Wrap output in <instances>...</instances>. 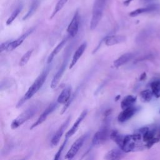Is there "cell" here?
I'll list each match as a JSON object with an SVG mask.
<instances>
[{"instance_id":"cell-30","label":"cell","mask_w":160,"mask_h":160,"mask_svg":"<svg viewBox=\"0 0 160 160\" xmlns=\"http://www.w3.org/2000/svg\"><path fill=\"white\" fill-rule=\"evenodd\" d=\"M11 41L8 40V41H5V42H2V43L1 44V52H2V51H5V50H7L8 47V46H9V43H10Z\"/></svg>"},{"instance_id":"cell-15","label":"cell","mask_w":160,"mask_h":160,"mask_svg":"<svg viewBox=\"0 0 160 160\" xmlns=\"http://www.w3.org/2000/svg\"><path fill=\"white\" fill-rule=\"evenodd\" d=\"M87 47V42H83L76 50L75 52L74 53V55L72 56V59L71 60V64L69 65V69L72 68V67L76 64L79 59L81 57L84 52L85 51Z\"/></svg>"},{"instance_id":"cell-21","label":"cell","mask_w":160,"mask_h":160,"mask_svg":"<svg viewBox=\"0 0 160 160\" xmlns=\"http://www.w3.org/2000/svg\"><path fill=\"white\" fill-rule=\"evenodd\" d=\"M39 3H40V0H32L27 13L22 18L23 21L29 19L35 13V12L36 11L39 5Z\"/></svg>"},{"instance_id":"cell-23","label":"cell","mask_w":160,"mask_h":160,"mask_svg":"<svg viewBox=\"0 0 160 160\" xmlns=\"http://www.w3.org/2000/svg\"><path fill=\"white\" fill-rule=\"evenodd\" d=\"M155 9H156V8L154 6H148V7H146V8H138V9H136L130 12L129 15L131 17H135V16H137L141 14L142 13H144V12H149L151 11H153Z\"/></svg>"},{"instance_id":"cell-20","label":"cell","mask_w":160,"mask_h":160,"mask_svg":"<svg viewBox=\"0 0 160 160\" xmlns=\"http://www.w3.org/2000/svg\"><path fill=\"white\" fill-rule=\"evenodd\" d=\"M22 8H23V3H22V1L19 2L18 4H17L16 7L15 8V9L12 12V13L10 15V16L7 19L6 22L7 25H10L14 21V20L17 18V16L19 15V14L22 11Z\"/></svg>"},{"instance_id":"cell-29","label":"cell","mask_w":160,"mask_h":160,"mask_svg":"<svg viewBox=\"0 0 160 160\" xmlns=\"http://www.w3.org/2000/svg\"><path fill=\"white\" fill-rule=\"evenodd\" d=\"M68 139H66V138H65L64 142H62V144H61V146L59 147V148L58 152H57L56 154H55L54 158V159L58 160V159H59V158H60L61 155L62 154V151H63V150H64V147H65V146H66V143H67V142H68Z\"/></svg>"},{"instance_id":"cell-13","label":"cell","mask_w":160,"mask_h":160,"mask_svg":"<svg viewBox=\"0 0 160 160\" xmlns=\"http://www.w3.org/2000/svg\"><path fill=\"white\" fill-rule=\"evenodd\" d=\"M126 40V36L122 35H110L104 38V42L106 46H111L124 42Z\"/></svg>"},{"instance_id":"cell-26","label":"cell","mask_w":160,"mask_h":160,"mask_svg":"<svg viewBox=\"0 0 160 160\" xmlns=\"http://www.w3.org/2000/svg\"><path fill=\"white\" fill-rule=\"evenodd\" d=\"M151 91L156 98L160 97V80H156L151 84Z\"/></svg>"},{"instance_id":"cell-10","label":"cell","mask_w":160,"mask_h":160,"mask_svg":"<svg viewBox=\"0 0 160 160\" xmlns=\"http://www.w3.org/2000/svg\"><path fill=\"white\" fill-rule=\"evenodd\" d=\"M71 118V116L68 117V118L64 121V122L61 125V126L58 128L57 131L55 132V134L52 136V138L51 139V141L52 146H56L58 144L64 132L65 131L66 129L67 128L68 126L69 125Z\"/></svg>"},{"instance_id":"cell-5","label":"cell","mask_w":160,"mask_h":160,"mask_svg":"<svg viewBox=\"0 0 160 160\" xmlns=\"http://www.w3.org/2000/svg\"><path fill=\"white\" fill-rule=\"evenodd\" d=\"M88 136V134L86 133V134L82 135L79 138H78L73 142L71 147L70 148L69 151L67 152L66 156H64V158L68 159H72L76 155V154L78 153V152L79 151L80 148L82 147L84 141L87 139Z\"/></svg>"},{"instance_id":"cell-11","label":"cell","mask_w":160,"mask_h":160,"mask_svg":"<svg viewBox=\"0 0 160 160\" xmlns=\"http://www.w3.org/2000/svg\"><path fill=\"white\" fill-rule=\"evenodd\" d=\"M138 111L137 108L132 106L123 109L118 115V120L120 122H124L131 118Z\"/></svg>"},{"instance_id":"cell-2","label":"cell","mask_w":160,"mask_h":160,"mask_svg":"<svg viewBox=\"0 0 160 160\" xmlns=\"http://www.w3.org/2000/svg\"><path fill=\"white\" fill-rule=\"evenodd\" d=\"M106 1L107 0L94 1L92 10L91 19L90 22V29L91 30L95 29L99 23L103 14Z\"/></svg>"},{"instance_id":"cell-8","label":"cell","mask_w":160,"mask_h":160,"mask_svg":"<svg viewBox=\"0 0 160 160\" xmlns=\"http://www.w3.org/2000/svg\"><path fill=\"white\" fill-rule=\"evenodd\" d=\"M80 23V16L78 10L74 12L73 17L67 28V32L68 35L72 38L74 37L78 32Z\"/></svg>"},{"instance_id":"cell-16","label":"cell","mask_w":160,"mask_h":160,"mask_svg":"<svg viewBox=\"0 0 160 160\" xmlns=\"http://www.w3.org/2000/svg\"><path fill=\"white\" fill-rule=\"evenodd\" d=\"M124 152L121 148H114L109 151H108L106 156H104V159L108 160H114V159H120L124 156Z\"/></svg>"},{"instance_id":"cell-24","label":"cell","mask_w":160,"mask_h":160,"mask_svg":"<svg viewBox=\"0 0 160 160\" xmlns=\"http://www.w3.org/2000/svg\"><path fill=\"white\" fill-rule=\"evenodd\" d=\"M124 136V135H122V134L119 133L116 131H113L110 133V138L113 141H114L118 145L119 147L121 146V145Z\"/></svg>"},{"instance_id":"cell-3","label":"cell","mask_w":160,"mask_h":160,"mask_svg":"<svg viewBox=\"0 0 160 160\" xmlns=\"http://www.w3.org/2000/svg\"><path fill=\"white\" fill-rule=\"evenodd\" d=\"M38 111V107L36 105H32L21 112L16 119H14L11 124L12 129L18 128L28 119L33 117Z\"/></svg>"},{"instance_id":"cell-14","label":"cell","mask_w":160,"mask_h":160,"mask_svg":"<svg viewBox=\"0 0 160 160\" xmlns=\"http://www.w3.org/2000/svg\"><path fill=\"white\" fill-rule=\"evenodd\" d=\"M32 31H33V29L32 28L30 29L28 31H27L25 33H24L22 35H21L19 38L16 39V40L11 41L8 47L7 50L8 51H12L13 49L18 48L19 46H20L22 43V42L26 39V38L32 33Z\"/></svg>"},{"instance_id":"cell-19","label":"cell","mask_w":160,"mask_h":160,"mask_svg":"<svg viewBox=\"0 0 160 160\" xmlns=\"http://www.w3.org/2000/svg\"><path fill=\"white\" fill-rule=\"evenodd\" d=\"M69 38H70V36L68 35V36L66 37L65 38H64L54 48V49L52 51V52H51V54H49V56H48V60H47V63L49 64L51 62V61H52V59H54V56H56L57 55V54L62 49V48L64 47V46L66 44V43L67 42Z\"/></svg>"},{"instance_id":"cell-31","label":"cell","mask_w":160,"mask_h":160,"mask_svg":"<svg viewBox=\"0 0 160 160\" xmlns=\"http://www.w3.org/2000/svg\"><path fill=\"white\" fill-rule=\"evenodd\" d=\"M133 0H126L125 1H124V4L125 6H128Z\"/></svg>"},{"instance_id":"cell-28","label":"cell","mask_w":160,"mask_h":160,"mask_svg":"<svg viewBox=\"0 0 160 160\" xmlns=\"http://www.w3.org/2000/svg\"><path fill=\"white\" fill-rule=\"evenodd\" d=\"M32 52H33V49H29L22 56V58L20 59L19 63L20 66H24V65H26L27 64V62H28V61L29 60V59H30V58H31V56L32 55Z\"/></svg>"},{"instance_id":"cell-7","label":"cell","mask_w":160,"mask_h":160,"mask_svg":"<svg viewBox=\"0 0 160 160\" xmlns=\"http://www.w3.org/2000/svg\"><path fill=\"white\" fill-rule=\"evenodd\" d=\"M142 134V140L146 142L148 148L152 146L155 142L158 141V139L155 138V132L153 130H149L148 128H142L138 131Z\"/></svg>"},{"instance_id":"cell-12","label":"cell","mask_w":160,"mask_h":160,"mask_svg":"<svg viewBox=\"0 0 160 160\" xmlns=\"http://www.w3.org/2000/svg\"><path fill=\"white\" fill-rule=\"evenodd\" d=\"M88 114V110L87 109H84L79 115V116L78 118V119H76V121L74 122V123L73 124L72 126L71 127V128L66 132V135H65V138L66 139H69L70 137H71L78 130V127L79 126L80 124L81 123V122L82 121V120L84 119V118Z\"/></svg>"},{"instance_id":"cell-25","label":"cell","mask_w":160,"mask_h":160,"mask_svg":"<svg viewBox=\"0 0 160 160\" xmlns=\"http://www.w3.org/2000/svg\"><path fill=\"white\" fill-rule=\"evenodd\" d=\"M68 1V0H58L56 6H54V8L49 18L52 19L56 15V14L62 9V8L64 6V5L66 4V3Z\"/></svg>"},{"instance_id":"cell-22","label":"cell","mask_w":160,"mask_h":160,"mask_svg":"<svg viewBox=\"0 0 160 160\" xmlns=\"http://www.w3.org/2000/svg\"><path fill=\"white\" fill-rule=\"evenodd\" d=\"M136 101V97L132 95H128L123 98L121 102V107L122 109L132 106Z\"/></svg>"},{"instance_id":"cell-4","label":"cell","mask_w":160,"mask_h":160,"mask_svg":"<svg viewBox=\"0 0 160 160\" xmlns=\"http://www.w3.org/2000/svg\"><path fill=\"white\" fill-rule=\"evenodd\" d=\"M109 137H110L109 128L106 125H104L94 135L92 139V145H101L104 143Z\"/></svg>"},{"instance_id":"cell-1","label":"cell","mask_w":160,"mask_h":160,"mask_svg":"<svg viewBox=\"0 0 160 160\" xmlns=\"http://www.w3.org/2000/svg\"><path fill=\"white\" fill-rule=\"evenodd\" d=\"M49 72V68L48 67L36 79V80L34 81L32 85L28 88V91L24 94L23 97L18 102L16 106L17 108H19L20 106H21L26 101L31 98L41 88V87L42 86L43 84L44 83L48 77Z\"/></svg>"},{"instance_id":"cell-18","label":"cell","mask_w":160,"mask_h":160,"mask_svg":"<svg viewBox=\"0 0 160 160\" xmlns=\"http://www.w3.org/2000/svg\"><path fill=\"white\" fill-rule=\"evenodd\" d=\"M134 56V54L132 52H127L125 54H122L121 56H119L118 59H116L114 62L113 66L114 68H119L124 64L127 63L128 61H129Z\"/></svg>"},{"instance_id":"cell-9","label":"cell","mask_w":160,"mask_h":160,"mask_svg":"<svg viewBox=\"0 0 160 160\" xmlns=\"http://www.w3.org/2000/svg\"><path fill=\"white\" fill-rule=\"evenodd\" d=\"M59 103H56V102H54V103H52L44 111V112L40 115V116L38 118V119L36 120V121L35 122H34L31 126L30 127V129H32L33 128H34L35 127L40 125L41 124H42L43 122H44L47 118L48 117V116L49 114H51L58 107V104Z\"/></svg>"},{"instance_id":"cell-17","label":"cell","mask_w":160,"mask_h":160,"mask_svg":"<svg viewBox=\"0 0 160 160\" xmlns=\"http://www.w3.org/2000/svg\"><path fill=\"white\" fill-rule=\"evenodd\" d=\"M71 87L68 86L61 91L57 99V102L59 104H66L70 99L71 94Z\"/></svg>"},{"instance_id":"cell-6","label":"cell","mask_w":160,"mask_h":160,"mask_svg":"<svg viewBox=\"0 0 160 160\" xmlns=\"http://www.w3.org/2000/svg\"><path fill=\"white\" fill-rule=\"evenodd\" d=\"M69 54H70L69 51L68 50L67 53L64 56V59L62 61V62L61 66L59 67L57 72L55 74L54 78H52V80L51 81V88L52 89L55 88L58 86L60 79H61V78H62V75H63V74H64V72L66 70V66H67V64H68V60H69Z\"/></svg>"},{"instance_id":"cell-27","label":"cell","mask_w":160,"mask_h":160,"mask_svg":"<svg viewBox=\"0 0 160 160\" xmlns=\"http://www.w3.org/2000/svg\"><path fill=\"white\" fill-rule=\"evenodd\" d=\"M153 95L154 94H153L152 91L149 90V89H145V90L142 91L140 92V97H141L142 101L144 102L150 101L151 100Z\"/></svg>"}]
</instances>
